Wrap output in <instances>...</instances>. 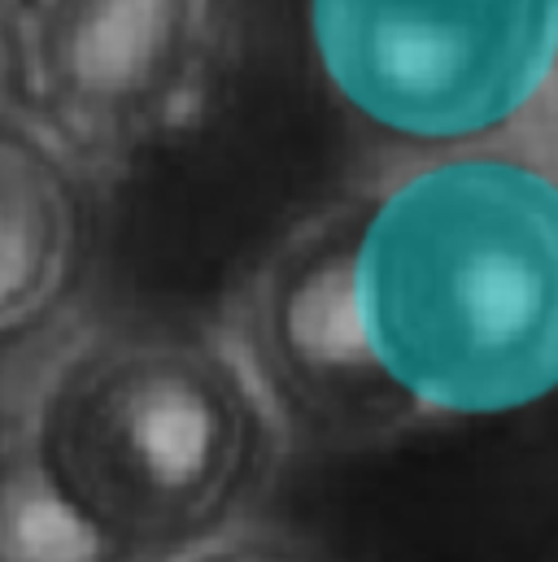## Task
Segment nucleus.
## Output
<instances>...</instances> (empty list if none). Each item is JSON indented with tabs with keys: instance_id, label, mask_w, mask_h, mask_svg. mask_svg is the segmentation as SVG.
Segmentation results:
<instances>
[{
	"instance_id": "20e7f679",
	"label": "nucleus",
	"mask_w": 558,
	"mask_h": 562,
	"mask_svg": "<svg viewBox=\"0 0 558 562\" xmlns=\"http://www.w3.org/2000/svg\"><path fill=\"white\" fill-rule=\"evenodd\" d=\"M341 105L427 153L493 144L558 79V0H310Z\"/></svg>"
},
{
	"instance_id": "423d86ee",
	"label": "nucleus",
	"mask_w": 558,
	"mask_h": 562,
	"mask_svg": "<svg viewBox=\"0 0 558 562\" xmlns=\"http://www.w3.org/2000/svg\"><path fill=\"white\" fill-rule=\"evenodd\" d=\"M175 562H327L323 554H314L301 537L292 532H279V528H267V524H241L205 546H197L192 554Z\"/></svg>"
},
{
	"instance_id": "f03ea898",
	"label": "nucleus",
	"mask_w": 558,
	"mask_h": 562,
	"mask_svg": "<svg viewBox=\"0 0 558 562\" xmlns=\"http://www.w3.org/2000/svg\"><path fill=\"white\" fill-rule=\"evenodd\" d=\"M288 453L223 327L88 323L0 427V562L183 559L254 519Z\"/></svg>"
},
{
	"instance_id": "7ed1b4c3",
	"label": "nucleus",
	"mask_w": 558,
	"mask_h": 562,
	"mask_svg": "<svg viewBox=\"0 0 558 562\" xmlns=\"http://www.w3.org/2000/svg\"><path fill=\"white\" fill-rule=\"evenodd\" d=\"M232 48L227 0H4V105L101 183L210 110Z\"/></svg>"
},
{
	"instance_id": "f257e3e1",
	"label": "nucleus",
	"mask_w": 558,
	"mask_h": 562,
	"mask_svg": "<svg viewBox=\"0 0 558 562\" xmlns=\"http://www.w3.org/2000/svg\"><path fill=\"white\" fill-rule=\"evenodd\" d=\"M283 431L367 449L558 393V175L445 148L297 223L223 327Z\"/></svg>"
},
{
	"instance_id": "39448f33",
	"label": "nucleus",
	"mask_w": 558,
	"mask_h": 562,
	"mask_svg": "<svg viewBox=\"0 0 558 562\" xmlns=\"http://www.w3.org/2000/svg\"><path fill=\"white\" fill-rule=\"evenodd\" d=\"M101 245V179L0 105V367L79 305Z\"/></svg>"
}]
</instances>
